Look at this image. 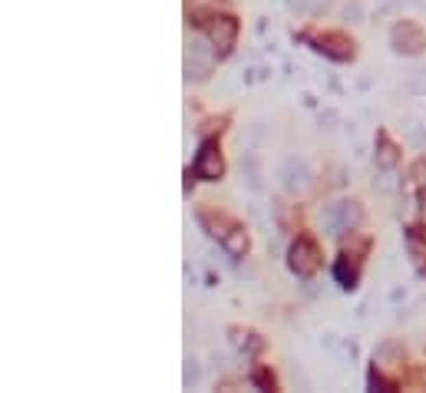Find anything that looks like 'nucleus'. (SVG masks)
<instances>
[{
	"label": "nucleus",
	"instance_id": "nucleus-1",
	"mask_svg": "<svg viewBox=\"0 0 426 393\" xmlns=\"http://www.w3.org/2000/svg\"><path fill=\"white\" fill-rule=\"evenodd\" d=\"M278 182L288 192H297V188H304L308 182H311V168H308V162L304 159H297V155H288L284 162L278 166Z\"/></svg>",
	"mask_w": 426,
	"mask_h": 393
},
{
	"label": "nucleus",
	"instance_id": "nucleus-2",
	"mask_svg": "<svg viewBox=\"0 0 426 393\" xmlns=\"http://www.w3.org/2000/svg\"><path fill=\"white\" fill-rule=\"evenodd\" d=\"M291 271H295L297 278H311L317 271V248L308 238H301V242L291 244Z\"/></svg>",
	"mask_w": 426,
	"mask_h": 393
},
{
	"label": "nucleus",
	"instance_id": "nucleus-3",
	"mask_svg": "<svg viewBox=\"0 0 426 393\" xmlns=\"http://www.w3.org/2000/svg\"><path fill=\"white\" fill-rule=\"evenodd\" d=\"M208 37H212L215 53H228L235 47V37H238V23L231 17H215L212 27H208Z\"/></svg>",
	"mask_w": 426,
	"mask_h": 393
},
{
	"label": "nucleus",
	"instance_id": "nucleus-4",
	"mask_svg": "<svg viewBox=\"0 0 426 393\" xmlns=\"http://www.w3.org/2000/svg\"><path fill=\"white\" fill-rule=\"evenodd\" d=\"M188 76H195V79H205V76L212 73V50L205 47L199 37L188 40V63H186Z\"/></svg>",
	"mask_w": 426,
	"mask_h": 393
},
{
	"label": "nucleus",
	"instance_id": "nucleus-5",
	"mask_svg": "<svg viewBox=\"0 0 426 393\" xmlns=\"http://www.w3.org/2000/svg\"><path fill=\"white\" fill-rule=\"evenodd\" d=\"M393 47L400 50V53H420L426 47V40H423V34L413 27V23H400L397 30H393Z\"/></svg>",
	"mask_w": 426,
	"mask_h": 393
},
{
	"label": "nucleus",
	"instance_id": "nucleus-6",
	"mask_svg": "<svg viewBox=\"0 0 426 393\" xmlns=\"http://www.w3.org/2000/svg\"><path fill=\"white\" fill-rule=\"evenodd\" d=\"M199 175L202 179H208V182H215V179H222V172H225V162H222V155H218V146H202V155H199Z\"/></svg>",
	"mask_w": 426,
	"mask_h": 393
},
{
	"label": "nucleus",
	"instance_id": "nucleus-7",
	"mask_svg": "<svg viewBox=\"0 0 426 393\" xmlns=\"http://www.w3.org/2000/svg\"><path fill=\"white\" fill-rule=\"evenodd\" d=\"M337 215H340V228H344V231H351V228H357V225L364 222V212H360L357 202H340V205H337Z\"/></svg>",
	"mask_w": 426,
	"mask_h": 393
},
{
	"label": "nucleus",
	"instance_id": "nucleus-8",
	"mask_svg": "<svg viewBox=\"0 0 426 393\" xmlns=\"http://www.w3.org/2000/svg\"><path fill=\"white\" fill-rule=\"evenodd\" d=\"M225 251H228L231 258H241V255L248 251V235H245L241 228H231V231L225 235Z\"/></svg>",
	"mask_w": 426,
	"mask_h": 393
},
{
	"label": "nucleus",
	"instance_id": "nucleus-9",
	"mask_svg": "<svg viewBox=\"0 0 426 393\" xmlns=\"http://www.w3.org/2000/svg\"><path fill=\"white\" fill-rule=\"evenodd\" d=\"M241 179L248 182V188H261V172H258V162H255V155H248L245 162H241Z\"/></svg>",
	"mask_w": 426,
	"mask_h": 393
},
{
	"label": "nucleus",
	"instance_id": "nucleus-10",
	"mask_svg": "<svg viewBox=\"0 0 426 393\" xmlns=\"http://www.w3.org/2000/svg\"><path fill=\"white\" fill-rule=\"evenodd\" d=\"M321 225H324V231L327 235H340L344 228H340V215H337V205H327L324 208V215H321Z\"/></svg>",
	"mask_w": 426,
	"mask_h": 393
},
{
	"label": "nucleus",
	"instance_id": "nucleus-11",
	"mask_svg": "<svg viewBox=\"0 0 426 393\" xmlns=\"http://www.w3.org/2000/svg\"><path fill=\"white\" fill-rule=\"evenodd\" d=\"M202 380V364L195 360V357H188L186 360V387H195Z\"/></svg>",
	"mask_w": 426,
	"mask_h": 393
},
{
	"label": "nucleus",
	"instance_id": "nucleus-12",
	"mask_svg": "<svg viewBox=\"0 0 426 393\" xmlns=\"http://www.w3.org/2000/svg\"><path fill=\"white\" fill-rule=\"evenodd\" d=\"M337 281L344 284V288H353V281H357V268L347 262H340L337 264Z\"/></svg>",
	"mask_w": 426,
	"mask_h": 393
},
{
	"label": "nucleus",
	"instance_id": "nucleus-13",
	"mask_svg": "<svg viewBox=\"0 0 426 393\" xmlns=\"http://www.w3.org/2000/svg\"><path fill=\"white\" fill-rule=\"evenodd\" d=\"M344 17H347V20L353 17V23H357V20H360V7H357V3H353V7H347V10H344Z\"/></svg>",
	"mask_w": 426,
	"mask_h": 393
},
{
	"label": "nucleus",
	"instance_id": "nucleus-14",
	"mask_svg": "<svg viewBox=\"0 0 426 393\" xmlns=\"http://www.w3.org/2000/svg\"><path fill=\"white\" fill-rule=\"evenodd\" d=\"M416 3H420V7H426V0H416Z\"/></svg>",
	"mask_w": 426,
	"mask_h": 393
}]
</instances>
